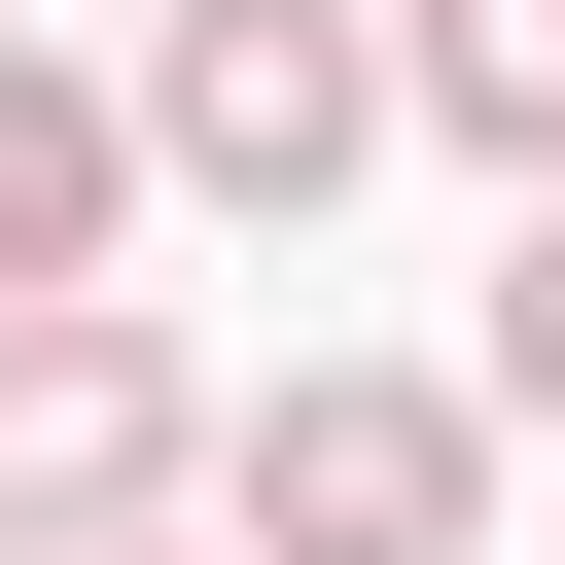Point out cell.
Segmentation results:
<instances>
[{
  "label": "cell",
  "mask_w": 565,
  "mask_h": 565,
  "mask_svg": "<svg viewBox=\"0 0 565 565\" xmlns=\"http://www.w3.org/2000/svg\"><path fill=\"white\" fill-rule=\"evenodd\" d=\"M212 494V388L141 282H0V565H141Z\"/></svg>",
  "instance_id": "1"
},
{
  "label": "cell",
  "mask_w": 565,
  "mask_h": 565,
  "mask_svg": "<svg viewBox=\"0 0 565 565\" xmlns=\"http://www.w3.org/2000/svg\"><path fill=\"white\" fill-rule=\"evenodd\" d=\"M459 494H494V388H388V353H282L212 424V530L247 565H459Z\"/></svg>",
  "instance_id": "2"
},
{
  "label": "cell",
  "mask_w": 565,
  "mask_h": 565,
  "mask_svg": "<svg viewBox=\"0 0 565 565\" xmlns=\"http://www.w3.org/2000/svg\"><path fill=\"white\" fill-rule=\"evenodd\" d=\"M388 106H424L388 0H177V35H141V177H212V212H318Z\"/></svg>",
  "instance_id": "3"
},
{
  "label": "cell",
  "mask_w": 565,
  "mask_h": 565,
  "mask_svg": "<svg viewBox=\"0 0 565 565\" xmlns=\"http://www.w3.org/2000/svg\"><path fill=\"white\" fill-rule=\"evenodd\" d=\"M106 212H141V106L0 35V282H106Z\"/></svg>",
  "instance_id": "4"
},
{
  "label": "cell",
  "mask_w": 565,
  "mask_h": 565,
  "mask_svg": "<svg viewBox=\"0 0 565 565\" xmlns=\"http://www.w3.org/2000/svg\"><path fill=\"white\" fill-rule=\"evenodd\" d=\"M388 71H424V141L565 177V0H388Z\"/></svg>",
  "instance_id": "5"
},
{
  "label": "cell",
  "mask_w": 565,
  "mask_h": 565,
  "mask_svg": "<svg viewBox=\"0 0 565 565\" xmlns=\"http://www.w3.org/2000/svg\"><path fill=\"white\" fill-rule=\"evenodd\" d=\"M494 424H565V177H530V247H494Z\"/></svg>",
  "instance_id": "6"
},
{
  "label": "cell",
  "mask_w": 565,
  "mask_h": 565,
  "mask_svg": "<svg viewBox=\"0 0 565 565\" xmlns=\"http://www.w3.org/2000/svg\"><path fill=\"white\" fill-rule=\"evenodd\" d=\"M141 565H247V530H141Z\"/></svg>",
  "instance_id": "7"
}]
</instances>
